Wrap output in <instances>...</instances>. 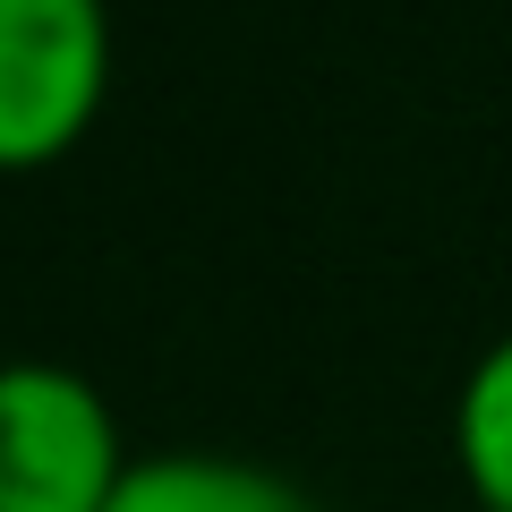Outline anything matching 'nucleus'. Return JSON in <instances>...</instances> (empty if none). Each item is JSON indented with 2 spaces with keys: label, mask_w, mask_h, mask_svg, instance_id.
Masks as SVG:
<instances>
[{
  "label": "nucleus",
  "mask_w": 512,
  "mask_h": 512,
  "mask_svg": "<svg viewBox=\"0 0 512 512\" xmlns=\"http://www.w3.org/2000/svg\"><path fill=\"white\" fill-rule=\"evenodd\" d=\"M128 478L120 419L60 359L0 367V512H111Z\"/></svg>",
  "instance_id": "f257e3e1"
},
{
  "label": "nucleus",
  "mask_w": 512,
  "mask_h": 512,
  "mask_svg": "<svg viewBox=\"0 0 512 512\" xmlns=\"http://www.w3.org/2000/svg\"><path fill=\"white\" fill-rule=\"evenodd\" d=\"M111 94L103 0H0V171H43Z\"/></svg>",
  "instance_id": "f03ea898"
},
{
  "label": "nucleus",
  "mask_w": 512,
  "mask_h": 512,
  "mask_svg": "<svg viewBox=\"0 0 512 512\" xmlns=\"http://www.w3.org/2000/svg\"><path fill=\"white\" fill-rule=\"evenodd\" d=\"M111 512H325L299 478L239 453H154L128 461Z\"/></svg>",
  "instance_id": "7ed1b4c3"
},
{
  "label": "nucleus",
  "mask_w": 512,
  "mask_h": 512,
  "mask_svg": "<svg viewBox=\"0 0 512 512\" xmlns=\"http://www.w3.org/2000/svg\"><path fill=\"white\" fill-rule=\"evenodd\" d=\"M453 461L470 512H512V333H495L453 393Z\"/></svg>",
  "instance_id": "20e7f679"
}]
</instances>
